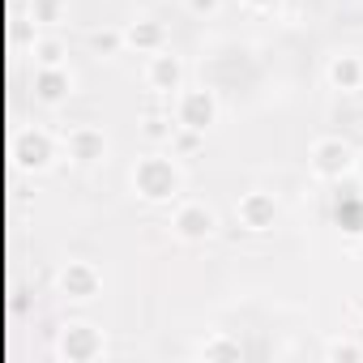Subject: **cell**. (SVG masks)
Wrapping results in <instances>:
<instances>
[{"instance_id":"obj_22","label":"cell","mask_w":363,"mask_h":363,"mask_svg":"<svg viewBox=\"0 0 363 363\" xmlns=\"http://www.w3.org/2000/svg\"><path fill=\"white\" fill-rule=\"evenodd\" d=\"M354 171H363V162H354Z\"/></svg>"},{"instance_id":"obj_13","label":"cell","mask_w":363,"mask_h":363,"mask_svg":"<svg viewBox=\"0 0 363 363\" xmlns=\"http://www.w3.org/2000/svg\"><path fill=\"white\" fill-rule=\"evenodd\" d=\"M18 154H22V162H26V167L43 171V167L56 158V145H52V137H48V133H39V128H35V133H22V150H18Z\"/></svg>"},{"instance_id":"obj_7","label":"cell","mask_w":363,"mask_h":363,"mask_svg":"<svg viewBox=\"0 0 363 363\" xmlns=\"http://www.w3.org/2000/svg\"><path fill=\"white\" fill-rule=\"evenodd\" d=\"M99 291H103V274H99L90 261H69V265L60 269V295H65V299L90 303Z\"/></svg>"},{"instance_id":"obj_19","label":"cell","mask_w":363,"mask_h":363,"mask_svg":"<svg viewBox=\"0 0 363 363\" xmlns=\"http://www.w3.org/2000/svg\"><path fill=\"white\" fill-rule=\"evenodd\" d=\"M325 359H346V363H354V359H363V346H354V342H329L325 346Z\"/></svg>"},{"instance_id":"obj_3","label":"cell","mask_w":363,"mask_h":363,"mask_svg":"<svg viewBox=\"0 0 363 363\" xmlns=\"http://www.w3.org/2000/svg\"><path fill=\"white\" fill-rule=\"evenodd\" d=\"M56 350H60V359H69V363H94V359H103L107 337H103V329H94V325H86V320H73V325H65Z\"/></svg>"},{"instance_id":"obj_11","label":"cell","mask_w":363,"mask_h":363,"mask_svg":"<svg viewBox=\"0 0 363 363\" xmlns=\"http://www.w3.org/2000/svg\"><path fill=\"white\" fill-rule=\"evenodd\" d=\"M325 77H329V86H333V90L354 94V90H363V60H359L354 52H342V56H333V60H329Z\"/></svg>"},{"instance_id":"obj_18","label":"cell","mask_w":363,"mask_h":363,"mask_svg":"<svg viewBox=\"0 0 363 363\" xmlns=\"http://www.w3.org/2000/svg\"><path fill=\"white\" fill-rule=\"evenodd\" d=\"M175 128H179V124H171L167 116H150V120H145V137H150V141H171Z\"/></svg>"},{"instance_id":"obj_1","label":"cell","mask_w":363,"mask_h":363,"mask_svg":"<svg viewBox=\"0 0 363 363\" xmlns=\"http://www.w3.org/2000/svg\"><path fill=\"white\" fill-rule=\"evenodd\" d=\"M133 189H137V197H145V201H171L179 189H184V171L175 167V158L145 154V158H137V167H133Z\"/></svg>"},{"instance_id":"obj_16","label":"cell","mask_w":363,"mask_h":363,"mask_svg":"<svg viewBox=\"0 0 363 363\" xmlns=\"http://www.w3.org/2000/svg\"><path fill=\"white\" fill-rule=\"evenodd\" d=\"M90 48L94 52H120L124 48V30H94L90 35Z\"/></svg>"},{"instance_id":"obj_4","label":"cell","mask_w":363,"mask_h":363,"mask_svg":"<svg viewBox=\"0 0 363 363\" xmlns=\"http://www.w3.org/2000/svg\"><path fill=\"white\" fill-rule=\"evenodd\" d=\"M214 120H218V99L210 90H179L175 94V124L179 128L206 133Z\"/></svg>"},{"instance_id":"obj_8","label":"cell","mask_w":363,"mask_h":363,"mask_svg":"<svg viewBox=\"0 0 363 363\" xmlns=\"http://www.w3.org/2000/svg\"><path fill=\"white\" fill-rule=\"evenodd\" d=\"M65 150H69V158H73V162L94 167V162H103V158H107V133H103V128H94V124H77V128H69Z\"/></svg>"},{"instance_id":"obj_6","label":"cell","mask_w":363,"mask_h":363,"mask_svg":"<svg viewBox=\"0 0 363 363\" xmlns=\"http://www.w3.org/2000/svg\"><path fill=\"white\" fill-rule=\"evenodd\" d=\"M235 214H240V227H244V231L265 235V231L274 227V218H278V201H274V193L252 189V193H244V197H240Z\"/></svg>"},{"instance_id":"obj_2","label":"cell","mask_w":363,"mask_h":363,"mask_svg":"<svg viewBox=\"0 0 363 363\" xmlns=\"http://www.w3.org/2000/svg\"><path fill=\"white\" fill-rule=\"evenodd\" d=\"M308 162H312V171H316L320 179H342V175L354 171L359 158H354L350 141H342V137H320V141H312Z\"/></svg>"},{"instance_id":"obj_17","label":"cell","mask_w":363,"mask_h":363,"mask_svg":"<svg viewBox=\"0 0 363 363\" xmlns=\"http://www.w3.org/2000/svg\"><path fill=\"white\" fill-rule=\"evenodd\" d=\"M35 60H39V65H65V48H60L56 39H39V43H35Z\"/></svg>"},{"instance_id":"obj_15","label":"cell","mask_w":363,"mask_h":363,"mask_svg":"<svg viewBox=\"0 0 363 363\" xmlns=\"http://www.w3.org/2000/svg\"><path fill=\"white\" fill-rule=\"evenodd\" d=\"M30 13H35V22H60L65 18V0H35V5H30Z\"/></svg>"},{"instance_id":"obj_10","label":"cell","mask_w":363,"mask_h":363,"mask_svg":"<svg viewBox=\"0 0 363 363\" xmlns=\"http://www.w3.org/2000/svg\"><path fill=\"white\" fill-rule=\"evenodd\" d=\"M35 94H39L43 103L69 99V94H73V73H69L65 65H39V69H35Z\"/></svg>"},{"instance_id":"obj_20","label":"cell","mask_w":363,"mask_h":363,"mask_svg":"<svg viewBox=\"0 0 363 363\" xmlns=\"http://www.w3.org/2000/svg\"><path fill=\"white\" fill-rule=\"evenodd\" d=\"M184 9H189L193 18H214V13L223 9V0H184Z\"/></svg>"},{"instance_id":"obj_21","label":"cell","mask_w":363,"mask_h":363,"mask_svg":"<svg viewBox=\"0 0 363 363\" xmlns=\"http://www.w3.org/2000/svg\"><path fill=\"white\" fill-rule=\"evenodd\" d=\"M244 5H252V9H274L278 0H244Z\"/></svg>"},{"instance_id":"obj_23","label":"cell","mask_w":363,"mask_h":363,"mask_svg":"<svg viewBox=\"0 0 363 363\" xmlns=\"http://www.w3.org/2000/svg\"><path fill=\"white\" fill-rule=\"evenodd\" d=\"M359 128H363V111H359Z\"/></svg>"},{"instance_id":"obj_9","label":"cell","mask_w":363,"mask_h":363,"mask_svg":"<svg viewBox=\"0 0 363 363\" xmlns=\"http://www.w3.org/2000/svg\"><path fill=\"white\" fill-rule=\"evenodd\" d=\"M145 82H150V90H158V94H179L184 90V65H179V56L175 52H154L150 56V65H145Z\"/></svg>"},{"instance_id":"obj_14","label":"cell","mask_w":363,"mask_h":363,"mask_svg":"<svg viewBox=\"0 0 363 363\" xmlns=\"http://www.w3.org/2000/svg\"><path fill=\"white\" fill-rule=\"evenodd\" d=\"M201 359H240L244 350H240V342L235 337H227V333H214L210 342H201V350H197Z\"/></svg>"},{"instance_id":"obj_5","label":"cell","mask_w":363,"mask_h":363,"mask_svg":"<svg viewBox=\"0 0 363 363\" xmlns=\"http://www.w3.org/2000/svg\"><path fill=\"white\" fill-rule=\"evenodd\" d=\"M171 231L179 240H189V244H206L214 231H218V214L206 206V201H184L175 214H171Z\"/></svg>"},{"instance_id":"obj_12","label":"cell","mask_w":363,"mask_h":363,"mask_svg":"<svg viewBox=\"0 0 363 363\" xmlns=\"http://www.w3.org/2000/svg\"><path fill=\"white\" fill-rule=\"evenodd\" d=\"M124 48H137V52H145V56L162 52V48H167V26L154 22V18H141V22L124 26Z\"/></svg>"}]
</instances>
